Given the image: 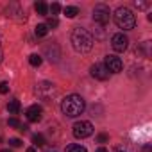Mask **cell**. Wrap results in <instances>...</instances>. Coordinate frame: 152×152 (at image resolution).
I'll return each instance as SVG.
<instances>
[{"label": "cell", "instance_id": "6da1fadb", "mask_svg": "<svg viewBox=\"0 0 152 152\" xmlns=\"http://www.w3.org/2000/svg\"><path fill=\"white\" fill-rule=\"evenodd\" d=\"M86 109V102L81 95H68L61 100V111L63 115L70 116V118H75V116H79L83 115V111Z\"/></svg>", "mask_w": 152, "mask_h": 152}, {"label": "cell", "instance_id": "7a4b0ae2", "mask_svg": "<svg viewBox=\"0 0 152 152\" xmlns=\"http://www.w3.org/2000/svg\"><path fill=\"white\" fill-rule=\"evenodd\" d=\"M72 45L77 52L86 54L93 48V36L83 27H75L72 32Z\"/></svg>", "mask_w": 152, "mask_h": 152}, {"label": "cell", "instance_id": "3957f363", "mask_svg": "<svg viewBox=\"0 0 152 152\" xmlns=\"http://www.w3.org/2000/svg\"><path fill=\"white\" fill-rule=\"evenodd\" d=\"M113 18H115V23H116L120 29H124V31H131V29L136 27V16H134L132 11L127 9V7H118V9L115 11Z\"/></svg>", "mask_w": 152, "mask_h": 152}, {"label": "cell", "instance_id": "277c9868", "mask_svg": "<svg viewBox=\"0 0 152 152\" xmlns=\"http://www.w3.org/2000/svg\"><path fill=\"white\" fill-rule=\"evenodd\" d=\"M111 18V11L106 4H97L93 7V22L99 25H106Z\"/></svg>", "mask_w": 152, "mask_h": 152}, {"label": "cell", "instance_id": "5b68a950", "mask_svg": "<svg viewBox=\"0 0 152 152\" xmlns=\"http://www.w3.org/2000/svg\"><path fill=\"white\" fill-rule=\"evenodd\" d=\"M93 134V125L91 122H86V120H81V122H75L73 124V136L79 138V140H84L88 136Z\"/></svg>", "mask_w": 152, "mask_h": 152}, {"label": "cell", "instance_id": "8992f818", "mask_svg": "<svg viewBox=\"0 0 152 152\" xmlns=\"http://www.w3.org/2000/svg\"><path fill=\"white\" fill-rule=\"evenodd\" d=\"M104 66H106V70H107V72H111V73H120V72H122V68H124V63H122V59H120V57H116V56L109 54V56H106Z\"/></svg>", "mask_w": 152, "mask_h": 152}, {"label": "cell", "instance_id": "52a82bcc", "mask_svg": "<svg viewBox=\"0 0 152 152\" xmlns=\"http://www.w3.org/2000/svg\"><path fill=\"white\" fill-rule=\"evenodd\" d=\"M36 93H38L41 99L48 100V99H52V97L57 93V90H56V86H54L52 83H47V81H43V83H39V84H38V88H36Z\"/></svg>", "mask_w": 152, "mask_h": 152}, {"label": "cell", "instance_id": "ba28073f", "mask_svg": "<svg viewBox=\"0 0 152 152\" xmlns=\"http://www.w3.org/2000/svg\"><path fill=\"white\" fill-rule=\"evenodd\" d=\"M127 45H129V38L124 32H118V34H115L111 38V47H113L115 52H125Z\"/></svg>", "mask_w": 152, "mask_h": 152}, {"label": "cell", "instance_id": "9c48e42d", "mask_svg": "<svg viewBox=\"0 0 152 152\" xmlns=\"http://www.w3.org/2000/svg\"><path fill=\"white\" fill-rule=\"evenodd\" d=\"M91 75L95 79H99V81H107L109 79V72L106 70V66L102 63H95L91 66Z\"/></svg>", "mask_w": 152, "mask_h": 152}, {"label": "cell", "instance_id": "30bf717a", "mask_svg": "<svg viewBox=\"0 0 152 152\" xmlns=\"http://www.w3.org/2000/svg\"><path fill=\"white\" fill-rule=\"evenodd\" d=\"M25 115H27V120H29V122H39V120L43 118V109H41V106L34 104V106H31V107L25 111Z\"/></svg>", "mask_w": 152, "mask_h": 152}, {"label": "cell", "instance_id": "8fae6325", "mask_svg": "<svg viewBox=\"0 0 152 152\" xmlns=\"http://www.w3.org/2000/svg\"><path fill=\"white\" fill-rule=\"evenodd\" d=\"M45 54H47V56H48V59H50V61H54V63H56V61L59 59V56H61L59 47H57V45H54V43L45 47Z\"/></svg>", "mask_w": 152, "mask_h": 152}, {"label": "cell", "instance_id": "7c38bea8", "mask_svg": "<svg viewBox=\"0 0 152 152\" xmlns=\"http://www.w3.org/2000/svg\"><path fill=\"white\" fill-rule=\"evenodd\" d=\"M34 9H36L38 15H41V16H48V6H47L45 2H36V4H34Z\"/></svg>", "mask_w": 152, "mask_h": 152}, {"label": "cell", "instance_id": "4fadbf2b", "mask_svg": "<svg viewBox=\"0 0 152 152\" xmlns=\"http://www.w3.org/2000/svg\"><path fill=\"white\" fill-rule=\"evenodd\" d=\"M7 111H9V115H18V111H20V102H18V100H9V102H7Z\"/></svg>", "mask_w": 152, "mask_h": 152}, {"label": "cell", "instance_id": "5bb4252c", "mask_svg": "<svg viewBox=\"0 0 152 152\" xmlns=\"http://www.w3.org/2000/svg\"><path fill=\"white\" fill-rule=\"evenodd\" d=\"M34 32H36L38 38H45V36L48 34V27H47L45 23H39V25H36V31H34Z\"/></svg>", "mask_w": 152, "mask_h": 152}, {"label": "cell", "instance_id": "9a60e30c", "mask_svg": "<svg viewBox=\"0 0 152 152\" xmlns=\"http://www.w3.org/2000/svg\"><path fill=\"white\" fill-rule=\"evenodd\" d=\"M63 11H64L66 18H75V16L79 15V9H77V7H73V6H66Z\"/></svg>", "mask_w": 152, "mask_h": 152}, {"label": "cell", "instance_id": "2e32d148", "mask_svg": "<svg viewBox=\"0 0 152 152\" xmlns=\"http://www.w3.org/2000/svg\"><path fill=\"white\" fill-rule=\"evenodd\" d=\"M66 152H88V150H86L83 145H75V143H73V145H68V147H66Z\"/></svg>", "mask_w": 152, "mask_h": 152}, {"label": "cell", "instance_id": "e0dca14e", "mask_svg": "<svg viewBox=\"0 0 152 152\" xmlns=\"http://www.w3.org/2000/svg\"><path fill=\"white\" fill-rule=\"evenodd\" d=\"M29 63H31L32 66H39V64L43 63V59H41V56H38V54H32V56L29 57Z\"/></svg>", "mask_w": 152, "mask_h": 152}, {"label": "cell", "instance_id": "ac0fdd59", "mask_svg": "<svg viewBox=\"0 0 152 152\" xmlns=\"http://www.w3.org/2000/svg\"><path fill=\"white\" fill-rule=\"evenodd\" d=\"M32 143H34L36 147H43V145H45V138H43V134H34V136H32Z\"/></svg>", "mask_w": 152, "mask_h": 152}, {"label": "cell", "instance_id": "d6986e66", "mask_svg": "<svg viewBox=\"0 0 152 152\" xmlns=\"http://www.w3.org/2000/svg\"><path fill=\"white\" fill-rule=\"evenodd\" d=\"M48 29H54V27H57L59 25V20L56 18V16H48V20H47V23H45Z\"/></svg>", "mask_w": 152, "mask_h": 152}, {"label": "cell", "instance_id": "ffe728a7", "mask_svg": "<svg viewBox=\"0 0 152 152\" xmlns=\"http://www.w3.org/2000/svg\"><path fill=\"white\" fill-rule=\"evenodd\" d=\"M48 11H50V13H52V16H56V15H57V13H59V11H61V6H59V4H57V2H54V4H52V6H50V7H48Z\"/></svg>", "mask_w": 152, "mask_h": 152}, {"label": "cell", "instance_id": "44dd1931", "mask_svg": "<svg viewBox=\"0 0 152 152\" xmlns=\"http://www.w3.org/2000/svg\"><path fill=\"white\" fill-rule=\"evenodd\" d=\"M9 127H16V129H20V127H22V124H20V120H18V118H9Z\"/></svg>", "mask_w": 152, "mask_h": 152}, {"label": "cell", "instance_id": "7402d4cb", "mask_svg": "<svg viewBox=\"0 0 152 152\" xmlns=\"http://www.w3.org/2000/svg\"><path fill=\"white\" fill-rule=\"evenodd\" d=\"M9 145H11V147H22V140H18V138H11V140H9Z\"/></svg>", "mask_w": 152, "mask_h": 152}, {"label": "cell", "instance_id": "603a6c76", "mask_svg": "<svg viewBox=\"0 0 152 152\" xmlns=\"http://www.w3.org/2000/svg\"><path fill=\"white\" fill-rule=\"evenodd\" d=\"M7 91H9V84H7V83H0V93L6 95Z\"/></svg>", "mask_w": 152, "mask_h": 152}, {"label": "cell", "instance_id": "cb8c5ba5", "mask_svg": "<svg viewBox=\"0 0 152 152\" xmlns=\"http://www.w3.org/2000/svg\"><path fill=\"white\" fill-rule=\"evenodd\" d=\"M107 140H109V136H107V134H104V132L97 136V141H99V143H106Z\"/></svg>", "mask_w": 152, "mask_h": 152}, {"label": "cell", "instance_id": "d4e9b609", "mask_svg": "<svg viewBox=\"0 0 152 152\" xmlns=\"http://www.w3.org/2000/svg\"><path fill=\"white\" fill-rule=\"evenodd\" d=\"M134 6H136L138 9H147V7H148V4H147V2H138V0L134 2Z\"/></svg>", "mask_w": 152, "mask_h": 152}, {"label": "cell", "instance_id": "484cf974", "mask_svg": "<svg viewBox=\"0 0 152 152\" xmlns=\"http://www.w3.org/2000/svg\"><path fill=\"white\" fill-rule=\"evenodd\" d=\"M97 152H107V148H106V147H99Z\"/></svg>", "mask_w": 152, "mask_h": 152}, {"label": "cell", "instance_id": "4316f807", "mask_svg": "<svg viewBox=\"0 0 152 152\" xmlns=\"http://www.w3.org/2000/svg\"><path fill=\"white\" fill-rule=\"evenodd\" d=\"M2 57H4V54H2V47H0V63H2Z\"/></svg>", "mask_w": 152, "mask_h": 152}, {"label": "cell", "instance_id": "83f0119b", "mask_svg": "<svg viewBox=\"0 0 152 152\" xmlns=\"http://www.w3.org/2000/svg\"><path fill=\"white\" fill-rule=\"evenodd\" d=\"M27 152H36V148H34V147H31V148H27Z\"/></svg>", "mask_w": 152, "mask_h": 152}, {"label": "cell", "instance_id": "f1b7e54d", "mask_svg": "<svg viewBox=\"0 0 152 152\" xmlns=\"http://www.w3.org/2000/svg\"><path fill=\"white\" fill-rule=\"evenodd\" d=\"M2 152H13V150H9V148H2Z\"/></svg>", "mask_w": 152, "mask_h": 152}, {"label": "cell", "instance_id": "f546056e", "mask_svg": "<svg viewBox=\"0 0 152 152\" xmlns=\"http://www.w3.org/2000/svg\"><path fill=\"white\" fill-rule=\"evenodd\" d=\"M118 152H122V150H118Z\"/></svg>", "mask_w": 152, "mask_h": 152}]
</instances>
